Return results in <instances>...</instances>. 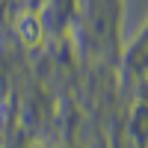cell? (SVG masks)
<instances>
[{"label":"cell","instance_id":"6da1fadb","mask_svg":"<svg viewBox=\"0 0 148 148\" xmlns=\"http://www.w3.org/2000/svg\"><path fill=\"white\" fill-rule=\"evenodd\" d=\"M18 36H21V42L27 45V47H36L42 42V21L36 18V15H21L18 18Z\"/></svg>","mask_w":148,"mask_h":148}]
</instances>
